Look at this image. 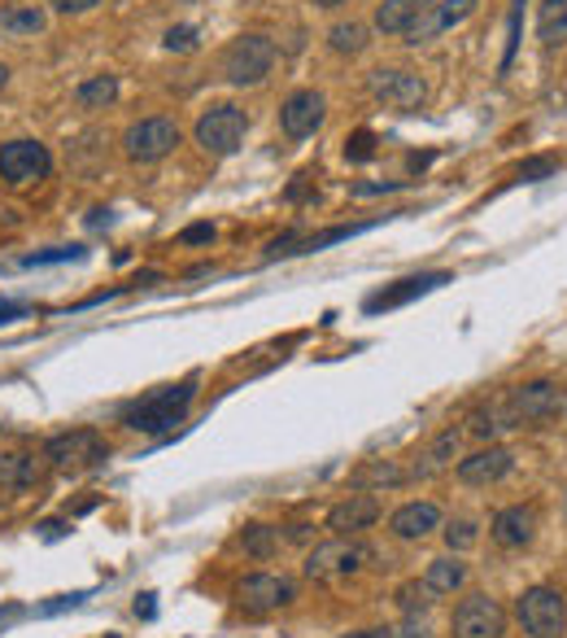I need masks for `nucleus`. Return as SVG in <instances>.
<instances>
[{
	"label": "nucleus",
	"instance_id": "nucleus-1",
	"mask_svg": "<svg viewBox=\"0 0 567 638\" xmlns=\"http://www.w3.org/2000/svg\"><path fill=\"white\" fill-rule=\"evenodd\" d=\"M193 398H197V376H188L180 385H162V389L144 394L140 402H131L123 411V424L136 429V433H166V429H175L184 420V411L193 407Z\"/></svg>",
	"mask_w": 567,
	"mask_h": 638
},
{
	"label": "nucleus",
	"instance_id": "nucleus-2",
	"mask_svg": "<svg viewBox=\"0 0 567 638\" xmlns=\"http://www.w3.org/2000/svg\"><path fill=\"white\" fill-rule=\"evenodd\" d=\"M516 622L529 638H564L567 630V600L555 586H529L516 600Z\"/></svg>",
	"mask_w": 567,
	"mask_h": 638
},
{
	"label": "nucleus",
	"instance_id": "nucleus-3",
	"mask_svg": "<svg viewBox=\"0 0 567 638\" xmlns=\"http://www.w3.org/2000/svg\"><path fill=\"white\" fill-rule=\"evenodd\" d=\"M276 66V44L267 35H236L223 53V79L236 88H254L271 75Z\"/></svg>",
	"mask_w": 567,
	"mask_h": 638
},
{
	"label": "nucleus",
	"instance_id": "nucleus-4",
	"mask_svg": "<svg viewBox=\"0 0 567 638\" xmlns=\"http://www.w3.org/2000/svg\"><path fill=\"white\" fill-rule=\"evenodd\" d=\"M245 132H250V118L241 105H210L201 118H197V145L210 153V158H228L245 145Z\"/></svg>",
	"mask_w": 567,
	"mask_h": 638
},
{
	"label": "nucleus",
	"instance_id": "nucleus-5",
	"mask_svg": "<svg viewBox=\"0 0 567 638\" xmlns=\"http://www.w3.org/2000/svg\"><path fill=\"white\" fill-rule=\"evenodd\" d=\"M367 560H371L367 547H358V543H349V538H327V543H319V547L305 556L301 573H305L310 582H336V578H354Z\"/></svg>",
	"mask_w": 567,
	"mask_h": 638
},
{
	"label": "nucleus",
	"instance_id": "nucleus-6",
	"mask_svg": "<svg viewBox=\"0 0 567 638\" xmlns=\"http://www.w3.org/2000/svg\"><path fill=\"white\" fill-rule=\"evenodd\" d=\"M109 455V446L101 442V433L96 429H70V433H57V437H48L44 442V464L48 468H92V464H101Z\"/></svg>",
	"mask_w": 567,
	"mask_h": 638
},
{
	"label": "nucleus",
	"instance_id": "nucleus-7",
	"mask_svg": "<svg viewBox=\"0 0 567 638\" xmlns=\"http://www.w3.org/2000/svg\"><path fill=\"white\" fill-rule=\"evenodd\" d=\"M48 171H53L48 145H39V140H9V145H0V180L4 184L26 189V184L48 180Z\"/></svg>",
	"mask_w": 567,
	"mask_h": 638
},
{
	"label": "nucleus",
	"instance_id": "nucleus-8",
	"mask_svg": "<svg viewBox=\"0 0 567 638\" xmlns=\"http://www.w3.org/2000/svg\"><path fill=\"white\" fill-rule=\"evenodd\" d=\"M175 145H180V127H175L171 118H140V123H131V127L123 132V153H127L131 162H140V167L162 162Z\"/></svg>",
	"mask_w": 567,
	"mask_h": 638
},
{
	"label": "nucleus",
	"instance_id": "nucleus-9",
	"mask_svg": "<svg viewBox=\"0 0 567 638\" xmlns=\"http://www.w3.org/2000/svg\"><path fill=\"white\" fill-rule=\"evenodd\" d=\"M367 92L375 96V101H384L389 110H419L424 101H428V83H424V75H415V70H371V79H367Z\"/></svg>",
	"mask_w": 567,
	"mask_h": 638
},
{
	"label": "nucleus",
	"instance_id": "nucleus-10",
	"mask_svg": "<svg viewBox=\"0 0 567 638\" xmlns=\"http://www.w3.org/2000/svg\"><path fill=\"white\" fill-rule=\"evenodd\" d=\"M450 630H454V638H502L507 635V613H502V604L489 600V595H467V600L454 608Z\"/></svg>",
	"mask_w": 567,
	"mask_h": 638
},
{
	"label": "nucleus",
	"instance_id": "nucleus-11",
	"mask_svg": "<svg viewBox=\"0 0 567 638\" xmlns=\"http://www.w3.org/2000/svg\"><path fill=\"white\" fill-rule=\"evenodd\" d=\"M292 600H297V586L288 578H280V573H254V578H245L236 586V608L241 613H254V617L288 608Z\"/></svg>",
	"mask_w": 567,
	"mask_h": 638
},
{
	"label": "nucleus",
	"instance_id": "nucleus-12",
	"mask_svg": "<svg viewBox=\"0 0 567 638\" xmlns=\"http://www.w3.org/2000/svg\"><path fill=\"white\" fill-rule=\"evenodd\" d=\"M502 402H507V411H511V420H516V429H520V424L551 420V415L564 407V394H559V385H551V380H533V385L511 389Z\"/></svg>",
	"mask_w": 567,
	"mask_h": 638
},
{
	"label": "nucleus",
	"instance_id": "nucleus-13",
	"mask_svg": "<svg viewBox=\"0 0 567 638\" xmlns=\"http://www.w3.org/2000/svg\"><path fill=\"white\" fill-rule=\"evenodd\" d=\"M323 118H327V101H323V92H314V88L292 92V96L280 105V127L288 140L314 136V132L323 127Z\"/></svg>",
	"mask_w": 567,
	"mask_h": 638
},
{
	"label": "nucleus",
	"instance_id": "nucleus-14",
	"mask_svg": "<svg viewBox=\"0 0 567 638\" xmlns=\"http://www.w3.org/2000/svg\"><path fill=\"white\" fill-rule=\"evenodd\" d=\"M472 13H476V0H437V4H424L419 18H415L410 31H406V44H428V39H437L441 31L467 22Z\"/></svg>",
	"mask_w": 567,
	"mask_h": 638
},
{
	"label": "nucleus",
	"instance_id": "nucleus-15",
	"mask_svg": "<svg viewBox=\"0 0 567 638\" xmlns=\"http://www.w3.org/2000/svg\"><path fill=\"white\" fill-rule=\"evenodd\" d=\"M450 281H454L450 272H424V276H406V281H397L393 289H380V294H371V298L362 303V311H367V316H380V311L406 307V303H415V298H424V294H432V289H441V285H450Z\"/></svg>",
	"mask_w": 567,
	"mask_h": 638
},
{
	"label": "nucleus",
	"instance_id": "nucleus-16",
	"mask_svg": "<svg viewBox=\"0 0 567 638\" xmlns=\"http://www.w3.org/2000/svg\"><path fill=\"white\" fill-rule=\"evenodd\" d=\"M511 468H516V455H511L507 446H485V451L459 459V481H467V486H494V481H502Z\"/></svg>",
	"mask_w": 567,
	"mask_h": 638
},
{
	"label": "nucleus",
	"instance_id": "nucleus-17",
	"mask_svg": "<svg viewBox=\"0 0 567 638\" xmlns=\"http://www.w3.org/2000/svg\"><path fill=\"white\" fill-rule=\"evenodd\" d=\"M375 521H380V499H371V494H349V499H340L327 512V529L336 538H349L358 529H371Z\"/></svg>",
	"mask_w": 567,
	"mask_h": 638
},
{
	"label": "nucleus",
	"instance_id": "nucleus-18",
	"mask_svg": "<svg viewBox=\"0 0 567 638\" xmlns=\"http://www.w3.org/2000/svg\"><path fill=\"white\" fill-rule=\"evenodd\" d=\"M389 529L402 538V543H419L428 538L432 529H441V508L437 503H402L393 516H389Z\"/></svg>",
	"mask_w": 567,
	"mask_h": 638
},
{
	"label": "nucleus",
	"instance_id": "nucleus-19",
	"mask_svg": "<svg viewBox=\"0 0 567 638\" xmlns=\"http://www.w3.org/2000/svg\"><path fill=\"white\" fill-rule=\"evenodd\" d=\"M533 534H537V512H533V508H524V503L502 508V512L494 516V543H498V547H507V551L529 547V543H533Z\"/></svg>",
	"mask_w": 567,
	"mask_h": 638
},
{
	"label": "nucleus",
	"instance_id": "nucleus-20",
	"mask_svg": "<svg viewBox=\"0 0 567 638\" xmlns=\"http://www.w3.org/2000/svg\"><path fill=\"white\" fill-rule=\"evenodd\" d=\"M424 4H428V0H380V4H375V31H384V35H406Z\"/></svg>",
	"mask_w": 567,
	"mask_h": 638
},
{
	"label": "nucleus",
	"instance_id": "nucleus-21",
	"mask_svg": "<svg viewBox=\"0 0 567 638\" xmlns=\"http://www.w3.org/2000/svg\"><path fill=\"white\" fill-rule=\"evenodd\" d=\"M507 429H516V420H511V411H507L502 398L489 402V407H476V411L467 415V433L481 437V442H489V437H498V433H507Z\"/></svg>",
	"mask_w": 567,
	"mask_h": 638
},
{
	"label": "nucleus",
	"instance_id": "nucleus-22",
	"mask_svg": "<svg viewBox=\"0 0 567 638\" xmlns=\"http://www.w3.org/2000/svg\"><path fill=\"white\" fill-rule=\"evenodd\" d=\"M463 582H467V565H463L459 556H441V560H432L428 573H424V586H428L432 595H454Z\"/></svg>",
	"mask_w": 567,
	"mask_h": 638
},
{
	"label": "nucleus",
	"instance_id": "nucleus-23",
	"mask_svg": "<svg viewBox=\"0 0 567 638\" xmlns=\"http://www.w3.org/2000/svg\"><path fill=\"white\" fill-rule=\"evenodd\" d=\"M35 477H39L35 455L0 451V490H26V486H35Z\"/></svg>",
	"mask_w": 567,
	"mask_h": 638
},
{
	"label": "nucleus",
	"instance_id": "nucleus-24",
	"mask_svg": "<svg viewBox=\"0 0 567 638\" xmlns=\"http://www.w3.org/2000/svg\"><path fill=\"white\" fill-rule=\"evenodd\" d=\"M0 26L13 35H39L48 26V13L39 4H4L0 9Z\"/></svg>",
	"mask_w": 567,
	"mask_h": 638
},
{
	"label": "nucleus",
	"instance_id": "nucleus-25",
	"mask_svg": "<svg viewBox=\"0 0 567 638\" xmlns=\"http://www.w3.org/2000/svg\"><path fill=\"white\" fill-rule=\"evenodd\" d=\"M459 437H463L459 429H445V433H441V437H437V442L424 451V464H415L406 477H432V472H441V468L454 459V451H459Z\"/></svg>",
	"mask_w": 567,
	"mask_h": 638
},
{
	"label": "nucleus",
	"instance_id": "nucleus-26",
	"mask_svg": "<svg viewBox=\"0 0 567 638\" xmlns=\"http://www.w3.org/2000/svg\"><path fill=\"white\" fill-rule=\"evenodd\" d=\"M537 39L546 48H559L567 39V0H542V13H537Z\"/></svg>",
	"mask_w": 567,
	"mask_h": 638
},
{
	"label": "nucleus",
	"instance_id": "nucleus-27",
	"mask_svg": "<svg viewBox=\"0 0 567 638\" xmlns=\"http://www.w3.org/2000/svg\"><path fill=\"white\" fill-rule=\"evenodd\" d=\"M114 96H118V79L114 75H92V79H83L74 88V101L83 110H105V105H114Z\"/></svg>",
	"mask_w": 567,
	"mask_h": 638
},
{
	"label": "nucleus",
	"instance_id": "nucleus-28",
	"mask_svg": "<svg viewBox=\"0 0 567 638\" xmlns=\"http://www.w3.org/2000/svg\"><path fill=\"white\" fill-rule=\"evenodd\" d=\"M327 44H332L340 57H358L371 39H367V26H362V22H336V26L327 31Z\"/></svg>",
	"mask_w": 567,
	"mask_h": 638
},
{
	"label": "nucleus",
	"instance_id": "nucleus-29",
	"mask_svg": "<svg viewBox=\"0 0 567 638\" xmlns=\"http://www.w3.org/2000/svg\"><path fill=\"white\" fill-rule=\"evenodd\" d=\"M367 228H371V224H340V228H327V232L301 237L292 254H319V250H327V246H336V241H349V237H358V232H367Z\"/></svg>",
	"mask_w": 567,
	"mask_h": 638
},
{
	"label": "nucleus",
	"instance_id": "nucleus-30",
	"mask_svg": "<svg viewBox=\"0 0 567 638\" xmlns=\"http://www.w3.org/2000/svg\"><path fill=\"white\" fill-rule=\"evenodd\" d=\"M241 547H245L254 560H271V556L280 551V529H276V525H250V529L241 534Z\"/></svg>",
	"mask_w": 567,
	"mask_h": 638
},
{
	"label": "nucleus",
	"instance_id": "nucleus-31",
	"mask_svg": "<svg viewBox=\"0 0 567 638\" xmlns=\"http://www.w3.org/2000/svg\"><path fill=\"white\" fill-rule=\"evenodd\" d=\"M432 604H437V595H432L424 582H406V586H397V608H402L406 617H424Z\"/></svg>",
	"mask_w": 567,
	"mask_h": 638
},
{
	"label": "nucleus",
	"instance_id": "nucleus-32",
	"mask_svg": "<svg viewBox=\"0 0 567 638\" xmlns=\"http://www.w3.org/2000/svg\"><path fill=\"white\" fill-rule=\"evenodd\" d=\"M397 481H406V472L397 468V464H367V468H358L354 477H349V486H397Z\"/></svg>",
	"mask_w": 567,
	"mask_h": 638
},
{
	"label": "nucleus",
	"instance_id": "nucleus-33",
	"mask_svg": "<svg viewBox=\"0 0 567 638\" xmlns=\"http://www.w3.org/2000/svg\"><path fill=\"white\" fill-rule=\"evenodd\" d=\"M83 259V246H57V250H39V254H26L22 267H48V263H74Z\"/></svg>",
	"mask_w": 567,
	"mask_h": 638
},
{
	"label": "nucleus",
	"instance_id": "nucleus-34",
	"mask_svg": "<svg viewBox=\"0 0 567 638\" xmlns=\"http://www.w3.org/2000/svg\"><path fill=\"white\" fill-rule=\"evenodd\" d=\"M345 158H349V162H371V158H375V132H367V127L354 132V136L345 140Z\"/></svg>",
	"mask_w": 567,
	"mask_h": 638
},
{
	"label": "nucleus",
	"instance_id": "nucleus-35",
	"mask_svg": "<svg viewBox=\"0 0 567 638\" xmlns=\"http://www.w3.org/2000/svg\"><path fill=\"white\" fill-rule=\"evenodd\" d=\"M476 538H481V534H476L472 521H450V525H445V547H450V551H467V547H476Z\"/></svg>",
	"mask_w": 567,
	"mask_h": 638
},
{
	"label": "nucleus",
	"instance_id": "nucleus-36",
	"mask_svg": "<svg viewBox=\"0 0 567 638\" xmlns=\"http://www.w3.org/2000/svg\"><path fill=\"white\" fill-rule=\"evenodd\" d=\"M166 48H171V53H193V48H197V26H188V22L171 26V31H166Z\"/></svg>",
	"mask_w": 567,
	"mask_h": 638
},
{
	"label": "nucleus",
	"instance_id": "nucleus-37",
	"mask_svg": "<svg viewBox=\"0 0 567 638\" xmlns=\"http://www.w3.org/2000/svg\"><path fill=\"white\" fill-rule=\"evenodd\" d=\"M555 158H529L524 167H520V180H546V175H555Z\"/></svg>",
	"mask_w": 567,
	"mask_h": 638
},
{
	"label": "nucleus",
	"instance_id": "nucleus-38",
	"mask_svg": "<svg viewBox=\"0 0 567 638\" xmlns=\"http://www.w3.org/2000/svg\"><path fill=\"white\" fill-rule=\"evenodd\" d=\"M83 600H88L83 591H74V595H57L53 604H39V608H35V617H53V613H66V608H79Z\"/></svg>",
	"mask_w": 567,
	"mask_h": 638
},
{
	"label": "nucleus",
	"instance_id": "nucleus-39",
	"mask_svg": "<svg viewBox=\"0 0 567 638\" xmlns=\"http://www.w3.org/2000/svg\"><path fill=\"white\" fill-rule=\"evenodd\" d=\"M215 241V224H193L180 232V246H210Z\"/></svg>",
	"mask_w": 567,
	"mask_h": 638
},
{
	"label": "nucleus",
	"instance_id": "nucleus-40",
	"mask_svg": "<svg viewBox=\"0 0 567 638\" xmlns=\"http://www.w3.org/2000/svg\"><path fill=\"white\" fill-rule=\"evenodd\" d=\"M520 13H524V0H516L511 9V39H507V57H502V70L516 61V48H520Z\"/></svg>",
	"mask_w": 567,
	"mask_h": 638
},
{
	"label": "nucleus",
	"instance_id": "nucleus-41",
	"mask_svg": "<svg viewBox=\"0 0 567 638\" xmlns=\"http://www.w3.org/2000/svg\"><path fill=\"white\" fill-rule=\"evenodd\" d=\"M384 638H432L424 626H419V617H406V626H397V630H389Z\"/></svg>",
	"mask_w": 567,
	"mask_h": 638
},
{
	"label": "nucleus",
	"instance_id": "nucleus-42",
	"mask_svg": "<svg viewBox=\"0 0 567 638\" xmlns=\"http://www.w3.org/2000/svg\"><path fill=\"white\" fill-rule=\"evenodd\" d=\"M31 316V307L26 303H9V298H0V323H13V319Z\"/></svg>",
	"mask_w": 567,
	"mask_h": 638
},
{
	"label": "nucleus",
	"instance_id": "nucleus-43",
	"mask_svg": "<svg viewBox=\"0 0 567 638\" xmlns=\"http://www.w3.org/2000/svg\"><path fill=\"white\" fill-rule=\"evenodd\" d=\"M101 0H53V9L57 13H88V9H96Z\"/></svg>",
	"mask_w": 567,
	"mask_h": 638
},
{
	"label": "nucleus",
	"instance_id": "nucleus-44",
	"mask_svg": "<svg viewBox=\"0 0 567 638\" xmlns=\"http://www.w3.org/2000/svg\"><path fill=\"white\" fill-rule=\"evenodd\" d=\"M305 180H310V175H297V184L288 189V202H301V197L310 193V184H305Z\"/></svg>",
	"mask_w": 567,
	"mask_h": 638
},
{
	"label": "nucleus",
	"instance_id": "nucleus-45",
	"mask_svg": "<svg viewBox=\"0 0 567 638\" xmlns=\"http://www.w3.org/2000/svg\"><path fill=\"white\" fill-rule=\"evenodd\" d=\"M136 617H144V622L153 617V595H140V600H136Z\"/></svg>",
	"mask_w": 567,
	"mask_h": 638
},
{
	"label": "nucleus",
	"instance_id": "nucleus-46",
	"mask_svg": "<svg viewBox=\"0 0 567 638\" xmlns=\"http://www.w3.org/2000/svg\"><path fill=\"white\" fill-rule=\"evenodd\" d=\"M288 538H292V543H305V538H310V525H288Z\"/></svg>",
	"mask_w": 567,
	"mask_h": 638
},
{
	"label": "nucleus",
	"instance_id": "nucleus-47",
	"mask_svg": "<svg viewBox=\"0 0 567 638\" xmlns=\"http://www.w3.org/2000/svg\"><path fill=\"white\" fill-rule=\"evenodd\" d=\"M101 224H109V210H92V219H88V228H101Z\"/></svg>",
	"mask_w": 567,
	"mask_h": 638
},
{
	"label": "nucleus",
	"instance_id": "nucleus-48",
	"mask_svg": "<svg viewBox=\"0 0 567 638\" xmlns=\"http://www.w3.org/2000/svg\"><path fill=\"white\" fill-rule=\"evenodd\" d=\"M389 630H362V635H349V638H384Z\"/></svg>",
	"mask_w": 567,
	"mask_h": 638
},
{
	"label": "nucleus",
	"instance_id": "nucleus-49",
	"mask_svg": "<svg viewBox=\"0 0 567 638\" xmlns=\"http://www.w3.org/2000/svg\"><path fill=\"white\" fill-rule=\"evenodd\" d=\"M319 9H336V4H345V0H314Z\"/></svg>",
	"mask_w": 567,
	"mask_h": 638
},
{
	"label": "nucleus",
	"instance_id": "nucleus-50",
	"mask_svg": "<svg viewBox=\"0 0 567 638\" xmlns=\"http://www.w3.org/2000/svg\"><path fill=\"white\" fill-rule=\"evenodd\" d=\"M4 83H9V66H0V88H4Z\"/></svg>",
	"mask_w": 567,
	"mask_h": 638
},
{
	"label": "nucleus",
	"instance_id": "nucleus-51",
	"mask_svg": "<svg viewBox=\"0 0 567 638\" xmlns=\"http://www.w3.org/2000/svg\"><path fill=\"white\" fill-rule=\"evenodd\" d=\"M109 638H118V635H109Z\"/></svg>",
	"mask_w": 567,
	"mask_h": 638
}]
</instances>
